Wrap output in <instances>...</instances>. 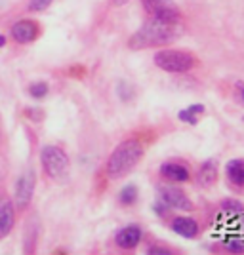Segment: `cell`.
<instances>
[{
    "label": "cell",
    "instance_id": "cell-1",
    "mask_svg": "<svg viewBox=\"0 0 244 255\" xmlns=\"http://www.w3.org/2000/svg\"><path fill=\"white\" fill-rule=\"evenodd\" d=\"M181 34L180 23L160 21L149 17L147 21L139 27L128 40L130 50H147V48H159L174 42Z\"/></svg>",
    "mask_w": 244,
    "mask_h": 255
},
{
    "label": "cell",
    "instance_id": "cell-2",
    "mask_svg": "<svg viewBox=\"0 0 244 255\" xmlns=\"http://www.w3.org/2000/svg\"><path fill=\"white\" fill-rule=\"evenodd\" d=\"M143 156V143L136 137L122 141L107 160V173L111 179H120L138 166Z\"/></svg>",
    "mask_w": 244,
    "mask_h": 255
},
{
    "label": "cell",
    "instance_id": "cell-3",
    "mask_svg": "<svg viewBox=\"0 0 244 255\" xmlns=\"http://www.w3.org/2000/svg\"><path fill=\"white\" fill-rule=\"evenodd\" d=\"M195 57L193 53L185 52V50H162L155 55V65L166 71V73H174V75H183L189 73L195 67Z\"/></svg>",
    "mask_w": 244,
    "mask_h": 255
},
{
    "label": "cell",
    "instance_id": "cell-4",
    "mask_svg": "<svg viewBox=\"0 0 244 255\" xmlns=\"http://www.w3.org/2000/svg\"><path fill=\"white\" fill-rule=\"evenodd\" d=\"M40 158H42L44 171H46L53 181H59V183L67 181L69 171H71V164H69V156H67L59 147L46 145L42 149Z\"/></svg>",
    "mask_w": 244,
    "mask_h": 255
},
{
    "label": "cell",
    "instance_id": "cell-5",
    "mask_svg": "<svg viewBox=\"0 0 244 255\" xmlns=\"http://www.w3.org/2000/svg\"><path fill=\"white\" fill-rule=\"evenodd\" d=\"M143 10L147 11L149 17L160 19V21L180 23L181 11L174 0H141Z\"/></svg>",
    "mask_w": 244,
    "mask_h": 255
},
{
    "label": "cell",
    "instance_id": "cell-6",
    "mask_svg": "<svg viewBox=\"0 0 244 255\" xmlns=\"http://www.w3.org/2000/svg\"><path fill=\"white\" fill-rule=\"evenodd\" d=\"M160 200L172 210H180V212H193L195 210L191 198L178 187H160Z\"/></svg>",
    "mask_w": 244,
    "mask_h": 255
},
{
    "label": "cell",
    "instance_id": "cell-7",
    "mask_svg": "<svg viewBox=\"0 0 244 255\" xmlns=\"http://www.w3.org/2000/svg\"><path fill=\"white\" fill-rule=\"evenodd\" d=\"M32 191H34V173L29 170L19 177L17 187H15V202H17L19 208H25L27 204L31 202Z\"/></svg>",
    "mask_w": 244,
    "mask_h": 255
},
{
    "label": "cell",
    "instance_id": "cell-8",
    "mask_svg": "<svg viewBox=\"0 0 244 255\" xmlns=\"http://www.w3.org/2000/svg\"><path fill=\"white\" fill-rule=\"evenodd\" d=\"M36 34H38L36 23L27 21V19H25V21H17L13 27H11V36L21 44L32 42V40L36 38Z\"/></svg>",
    "mask_w": 244,
    "mask_h": 255
},
{
    "label": "cell",
    "instance_id": "cell-9",
    "mask_svg": "<svg viewBox=\"0 0 244 255\" xmlns=\"http://www.w3.org/2000/svg\"><path fill=\"white\" fill-rule=\"evenodd\" d=\"M160 175H162L164 179L174 181V183H185V181H189V177H191L189 170H187L185 166H181V164H176V162H166V164H162V166H160Z\"/></svg>",
    "mask_w": 244,
    "mask_h": 255
},
{
    "label": "cell",
    "instance_id": "cell-10",
    "mask_svg": "<svg viewBox=\"0 0 244 255\" xmlns=\"http://www.w3.org/2000/svg\"><path fill=\"white\" fill-rule=\"evenodd\" d=\"M139 240H141V229L136 225L124 227L122 231L117 233V244L122 250H134L139 244Z\"/></svg>",
    "mask_w": 244,
    "mask_h": 255
},
{
    "label": "cell",
    "instance_id": "cell-11",
    "mask_svg": "<svg viewBox=\"0 0 244 255\" xmlns=\"http://www.w3.org/2000/svg\"><path fill=\"white\" fill-rule=\"evenodd\" d=\"M197 181L202 189H210L216 185L218 181V162L216 160H206L199 170V175H197Z\"/></svg>",
    "mask_w": 244,
    "mask_h": 255
},
{
    "label": "cell",
    "instance_id": "cell-12",
    "mask_svg": "<svg viewBox=\"0 0 244 255\" xmlns=\"http://www.w3.org/2000/svg\"><path fill=\"white\" fill-rule=\"evenodd\" d=\"M225 173H227V181L235 189H244V160H229L225 166Z\"/></svg>",
    "mask_w": 244,
    "mask_h": 255
},
{
    "label": "cell",
    "instance_id": "cell-13",
    "mask_svg": "<svg viewBox=\"0 0 244 255\" xmlns=\"http://www.w3.org/2000/svg\"><path fill=\"white\" fill-rule=\"evenodd\" d=\"M15 221V213H13V206L8 198L0 200V238H4L6 234L11 231Z\"/></svg>",
    "mask_w": 244,
    "mask_h": 255
},
{
    "label": "cell",
    "instance_id": "cell-14",
    "mask_svg": "<svg viewBox=\"0 0 244 255\" xmlns=\"http://www.w3.org/2000/svg\"><path fill=\"white\" fill-rule=\"evenodd\" d=\"M172 229H174V233L183 236V238H195L199 234V225L191 217H178V219H174L172 221Z\"/></svg>",
    "mask_w": 244,
    "mask_h": 255
},
{
    "label": "cell",
    "instance_id": "cell-15",
    "mask_svg": "<svg viewBox=\"0 0 244 255\" xmlns=\"http://www.w3.org/2000/svg\"><path fill=\"white\" fill-rule=\"evenodd\" d=\"M204 105H201V103H197V105H191L187 107V109H183V111H180L178 113V118H180L181 122H187V124H199V118L204 115Z\"/></svg>",
    "mask_w": 244,
    "mask_h": 255
},
{
    "label": "cell",
    "instance_id": "cell-16",
    "mask_svg": "<svg viewBox=\"0 0 244 255\" xmlns=\"http://www.w3.org/2000/svg\"><path fill=\"white\" fill-rule=\"evenodd\" d=\"M118 200L124 204V206H132V204L138 200V189H136L134 185H126V187L120 191Z\"/></svg>",
    "mask_w": 244,
    "mask_h": 255
},
{
    "label": "cell",
    "instance_id": "cell-17",
    "mask_svg": "<svg viewBox=\"0 0 244 255\" xmlns=\"http://www.w3.org/2000/svg\"><path fill=\"white\" fill-rule=\"evenodd\" d=\"M29 92H31L32 97L40 99V97H44L46 94H48V84H46V82H34V84H31Z\"/></svg>",
    "mask_w": 244,
    "mask_h": 255
},
{
    "label": "cell",
    "instance_id": "cell-18",
    "mask_svg": "<svg viewBox=\"0 0 244 255\" xmlns=\"http://www.w3.org/2000/svg\"><path fill=\"white\" fill-rule=\"evenodd\" d=\"M223 212L227 213H244V206L241 202H237V200H225L222 204Z\"/></svg>",
    "mask_w": 244,
    "mask_h": 255
},
{
    "label": "cell",
    "instance_id": "cell-19",
    "mask_svg": "<svg viewBox=\"0 0 244 255\" xmlns=\"http://www.w3.org/2000/svg\"><path fill=\"white\" fill-rule=\"evenodd\" d=\"M53 0H31L29 2V10L31 11H44L46 8H50Z\"/></svg>",
    "mask_w": 244,
    "mask_h": 255
},
{
    "label": "cell",
    "instance_id": "cell-20",
    "mask_svg": "<svg viewBox=\"0 0 244 255\" xmlns=\"http://www.w3.org/2000/svg\"><path fill=\"white\" fill-rule=\"evenodd\" d=\"M233 97H235V101H237L239 105L244 107V82H243V80H239V82L235 84Z\"/></svg>",
    "mask_w": 244,
    "mask_h": 255
},
{
    "label": "cell",
    "instance_id": "cell-21",
    "mask_svg": "<svg viewBox=\"0 0 244 255\" xmlns=\"http://www.w3.org/2000/svg\"><path fill=\"white\" fill-rule=\"evenodd\" d=\"M225 246H227V250H231L233 254H243L244 252V244L243 242H237V240H227Z\"/></svg>",
    "mask_w": 244,
    "mask_h": 255
},
{
    "label": "cell",
    "instance_id": "cell-22",
    "mask_svg": "<svg viewBox=\"0 0 244 255\" xmlns=\"http://www.w3.org/2000/svg\"><path fill=\"white\" fill-rule=\"evenodd\" d=\"M128 2H130V0H113L115 6H124V4H128Z\"/></svg>",
    "mask_w": 244,
    "mask_h": 255
},
{
    "label": "cell",
    "instance_id": "cell-23",
    "mask_svg": "<svg viewBox=\"0 0 244 255\" xmlns=\"http://www.w3.org/2000/svg\"><path fill=\"white\" fill-rule=\"evenodd\" d=\"M0 46H4V36H0Z\"/></svg>",
    "mask_w": 244,
    "mask_h": 255
},
{
    "label": "cell",
    "instance_id": "cell-24",
    "mask_svg": "<svg viewBox=\"0 0 244 255\" xmlns=\"http://www.w3.org/2000/svg\"><path fill=\"white\" fill-rule=\"evenodd\" d=\"M243 120H244V118H243Z\"/></svg>",
    "mask_w": 244,
    "mask_h": 255
}]
</instances>
